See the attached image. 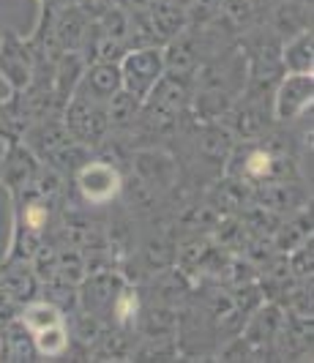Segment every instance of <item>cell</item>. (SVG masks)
I'll use <instances>...</instances> for the list:
<instances>
[{
    "instance_id": "39",
    "label": "cell",
    "mask_w": 314,
    "mask_h": 363,
    "mask_svg": "<svg viewBox=\"0 0 314 363\" xmlns=\"http://www.w3.org/2000/svg\"><path fill=\"white\" fill-rule=\"evenodd\" d=\"M60 3H66V0H60Z\"/></svg>"
},
{
    "instance_id": "6",
    "label": "cell",
    "mask_w": 314,
    "mask_h": 363,
    "mask_svg": "<svg viewBox=\"0 0 314 363\" xmlns=\"http://www.w3.org/2000/svg\"><path fill=\"white\" fill-rule=\"evenodd\" d=\"M148 17L162 38L181 36V33L186 30V25H189L186 9L175 6V3H169V0H153L148 9Z\"/></svg>"
},
{
    "instance_id": "23",
    "label": "cell",
    "mask_w": 314,
    "mask_h": 363,
    "mask_svg": "<svg viewBox=\"0 0 314 363\" xmlns=\"http://www.w3.org/2000/svg\"><path fill=\"white\" fill-rule=\"evenodd\" d=\"M126 194H129L131 208H137L142 213H148V211L156 208V189L145 178H140V175H131V181L126 183Z\"/></svg>"
},
{
    "instance_id": "1",
    "label": "cell",
    "mask_w": 314,
    "mask_h": 363,
    "mask_svg": "<svg viewBox=\"0 0 314 363\" xmlns=\"http://www.w3.org/2000/svg\"><path fill=\"white\" fill-rule=\"evenodd\" d=\"M164 74V63H162V50L159 47H140L123 57L120 63V82L123 88L131 91L134 96L145 99L150 88L162 79Z\"/></svg>"
},
{
    "instance_id": "14",
    "label": "cell",
    "mask_w": 314,
    "mask_h": 363,
    "mask_svg": "<svg viewBox=\"0 0 314 363\" xmlns=\"http://www.w3.org/2000/svg\"><path fill=\"white\" fill-rule=\"evenodd\" d=\"M153 162L156 164H150L148 153H140L137 156V175L145 178L153 189L156 186L167 189L169 183L175 181V164L169 162V159H164V156H156V153H153Z\"/></svg>"
},
{
    "instance_id": "9",
    "label": "cell",
    "mask_w": 314,
    "mask_h": 363,
    "mask_svg": "<svg viewBox=\"0 0 314 363\" xmlns=\"http://www.w3.org/2000/svg\"><path fill=\"white\" fill-rule=\"evenodd\" d=\"M115 287V279L110 273H99L93 276L91 281H85V292H82V303H85V311L91 314H101V311L112 309V301L118 292H112Z\"/></svg>"
},
{
    "instance_id": "32",
    "label": "cell",
    "mask_w": 314,
    "mask_h": 363,
    "mask_svg": "<svg viewBox=\"0 0 314 363\" xmlns=\"http://www.w3.org/2000/svg\"><path fill=\"white\" fill-rule=\"evenodd\" d=\"M262 202H265L268 208H284V205H290V191H287V186H284V183H271V186L262 191Z\"/></svg>"
},
{
    "instance_id": "38",
    "label": "cell",
    "mask_w": 314,
    "mask_h": 363,
    "mask_svg": "<svg viewBox=\"0 0 314 363\" xmlns=\"http://www.w3.org/2000/svg\"><path fill=\"white\" fill-rule=\"evenodd\" d=\"M169 3H175V6H181V9H186V6L191 3V0H169Z\"/></svg>"
},
{
    "instance_id": "19",
    "label": "cell",
    "mask_w": 314,
    "mask_h": 363,
    "mask_svg": "<svg viewBox=\"0 0 314 363\" xmlns=\"http://www.w3.org/2000/svg\"><path fill=\"white\" fill-rule=\"evenodd\" d=\"M6 355L9 361H30L33 358V345L28 342V328L19 323H9L6 330Z\"/></svg>"
},
{
    "instance_id": "5",
    "label": "cell",
    "mask_w": 314,
    "mask_h": 363,
    "mask_svg": "<svg viewBox=\"0 0 314 363\" xmlns=\"http://www.w3.org/2000/svg\"><path fill=\"white\" fill-rule=\"evenodd\" d=\"M88 14L74 6V9H66L55 22V38L57 44L63 47V52H79V47L85 44V36L91 30V22Z\"/></svg>"
},
{
    "instance_id": "20",
    "label": "cell",
    "mask_w": 314,
    "mask_h": 363,
    "mask_svg": "<svg viewBox=\"0 0 314 363\" xmlns=\"http://www.w3.org/2000/svg\"><path fill=\"white\" fill-rule=\"evenodd\" d=\"M50 162H55V167L60 172H77L82 164H88V150H85L82 143L72 140V143H66L63 147H57L55 153L50 156Z\"/></svg>"
},
{
    "instance_id": "35",
    "label": "cell",
    "mask_w": 314,
    "mask_h": 363,
    "mask_svg": "<svg viewBox=\"0 0 314 363\" xmlns=\"http://www.w3.org/2000/svg\"><path fill=\"white\" fill-rule=\"evenodd\" d=\"M112 3H115V0H82V3H79V9H82L88 17L99 19L107 9H112Z\"/></svg>"
},
{
    "instance_id": "29",
    "label": "cell",
    "mask_w": 314,
    "mask_h": 363,
    "mask_svg": "<svg viewBox=\"0 0 314 363\" xmlns=\"http://www.w3.org/2000/svg\"><path fill=\"white\" fill-rule=\"evenodd\" d=\"M271 167H274L271 153H265V150H254V153L249 156V162H246V175H252V178L262 181V178L271 172Z\"/></svg>"
},
{
    "instance_id": "21",
    "label": "cell",
    "mask_w": 314,
    "mask_h": 363,
    "mask_svg": "<svg viewBox=\"0 0 314 363\" xmlns=\"http://www.w3.org/2000/svg\"><path fill=\"white\" fill-rule=\"evenodd\" d=\"M60 323V309H57L55 303H30L25 314H22V325L28 328V330H41V328H50Z\"/></svg>"
},
{
    "instance_id": "27",
    "label": "cell",
    "mask_w": 314,
    "mask_h": 363,
    "mask_svg": "<svg viewBox=\"0 0 314 363\" xmlns=\"http://www.w3.org/2000/svg\"><path fill=\"white\" fill-rule=\"evenodd\" d=\"M74 333L82 339V342H85V345H93V342L101 336V325H99L96 314H91V311H82V314L77 317Z\"/></svg>"
},
{
    "instance_id": "36",
    "label": "cell",
    "mask_w": 314,
    "mask_h": 363,
    "mask_svg": "<svg viewBox=\"0 0 314 363\" xmlns=\"http://www.w3.org/2000/svg\"><path fill=\"white\" fill-rule=\"evenodd\" d=\"M150 3H153V0H118V6H120L123 11H129V14H142V11H148Z\"/></svg>"
},
{
    "instance_id": "17",
    "label": "cell",
    "mask_w": 314,
    "mask_h": 363,
    "mask_svg": "<svg viewBox=\"0 0 314 363\" xmlns=\"http://www.w3.org/2000/svg\"><path fill=\"white\" fill-rule=\"evenodd\" d=\"M66 347H69V333H66V328L60 325V323L36 330V350L41 355L55 358V355L66 352Z\"/></svg>"
},
{
    "instance_id": "24",
    "label": "cell",
    "mask_w": 314,
    "mask_h": 363,
    "mask_svg": "<svg viewBox=\"0 0 314 363\" xmlns=\"http://www.w3.org/2000/svg\"><path fill=\"white\" fill-rule=\"evenodd\" d=\"M82 72V57L77 52H66L60 69H57V96L60 99H69V93L74 91V82L79 79Z\"/></svg>"
},
{
    "instance_id": "26",
    "label": "cell",
    "mask_w": 314,
    "mask_h": 363,
    "mask_svg": "<svg viewBox=\"0 0 314 363\" xmlns=\"http://www.w3.org/2000/svg\"><path fill=\"white\" fill-rule=\"evenodd\" d=\"M33 276L41 281H50L57 276V252L52 246H38L36 249V262H33Z\"/></svg>"
},
{
    "instance_id": "28",
    "label": "cell",
    "mask_w": 314,
    "mask_h": 363,
    "mask_svg": "<svg viewBox=\"0 0 314 363\" xmlns=\"http://www.w3.org/2000/svg\"><path fill=\"white\" fill-rule=\"evenodd\" d=\"M200 112H203L205 118H219L224 109H227V99H224L222 91H208L200 96Z\"/></svg>"
},
{
    "instance_id": "30",
    "label": "cell",
    "mask_w": 314,
    "mask_h": 363,
    "mask_svg": "<svg viewBox=\"0 0 314 363\" xmlns=\"http://www.w3.org/2000/svg\"><path fill=\"white\" fill-rule=\"evenodd\" d=\"M112 311L118 314V320L120 323H126L131 314L137 311V295L131 290H120L115 295V301H112Z\"/></svg>"
},
{
    "instance_id": "37",
    "label": "cell",
    "mask_w": 314,
    "mask_h": 363,
    "mask_svg": "<svg viewBox=\"0 0 314 363\" xmlns=\"http://www.w3.org/2000/svg\"><path fill=\"white\" fill-rule=\"evenodd\" d=\"M107 352H112L115 358H123L126 355V342L120 336H112V339H107Z\"/></svg>"
},
{
    "instance_id": "2",
    "label": "cell",
    "mask_w": 314,
    "mask_h": 363,
    "mask_svg": "<svg viewBox=\"0 0 314 363\" xmlns=\"http://www.w3.org/2000/svg\"><path fill=\"white\" fill-rule=\"evenodd\" d=\"M66 128L82 145H99L107 134V112L91 96H74L66 109Z\"/></svg>"
},
{
    "instance_id": "7",
    "label": "cell",
    "mask_w": 314,
    "mask_h": 363,
    "mask_svg": "<svg viewBox=\"0 0 314 363\" xmlns=\"http://www.w3.org/2000/svg\"><path fill=\"white\" fill-rule=\"evenodd\" d=\"M74 137L69 134V128L66 123H57V121H44V123H38L33 131H30V137H28V143L30 147L41 153V156H52L57 147H63L66 143H72Z\"/></svg>"
},
{
    "instance_id": "18",
    "label": "cell",
    "mask_w": 314,
    "mask_h": 363,
    "mask_svg": "<svg viewBox=\"0 0 314 363\" xmlns=\"http://www.w3.org/2000/svg\"><path fill=\"white\" fill-rule=\"evenodd\" d=\"M219 14L232 30H243L254 19V6H252V0H222L219 3Z\"/></svg>"
},
{
    "instance_id": "3",
    "label": "cell",
    "mask_w": 314,
    "mask_h": 363,
    "mask_svg": "<svg viewBox=\"0 0 314 363\" xmlns=\"http://www.w3.org/2000/svg\"><path fill=\"white\" fill-rule=\"evenodd\" d=\"M77 183H79V191L82 197L93 205H104L110 202L112 197L120 194L123 189V181L118 175V169L112 164L104 162H88L77 169Z\"/></svg>"
},
{
    "instance_id": "13",
    "label": "cell",
    "mask_w": 314,
    "mask_h": 363,
    "mask_svg": "<svg viewBox=\"0 0 314 363\" xmlns=\"http://www.w3.org/2000/svg\"><path fill=\"white\" fill-rule=\"evenodd\" d=\"M162 63H164V72H169L172 77H178V74H191L194 63H197L191 38L184 36V38H178V41H169L167 52H162Z\"/></svg>"
},
{
    "instance_id": "31",
    "label": "cell",
    "mask_w": 314,
    "mask_h": 363,
    "mask_svg": "<svg viewBox=\"0 0 314 363\" xmlns=\"http://www.w3.org/2000/svg\"><path fill=\"white\" fill-rule=\"evenodd\" d=\"M235 126L243 137H257L259 131H262V118H259V112L254 109H243L238 115V121H235Z\"/></svg>"
},
{
    "instance_id": "34",
    "label": "cell",
    "mask_w": 314,
    "mask_h": 363,
    "mask_svg": "<svg viewBox=\"0 0 314 363\" xmlns=\"http://www.w3.org/2000/svg\"><path fill=\"white\" fill-rule=\"evenodd\" d=\"M290 271H296L298 276H312V249L309 246H301V252L290 262Z\"/></svg>"
},
{
    "instance_id": "33",
    "label": "cell",
    "mask_w": 314,
    "mask_h": 363,
    "mask_svg": "<svg viewBox=\"0 0 314 363\" xmlns=\"http://www.w3.org/2000/svg\"><path fill=\"white\" fill-rule=\"evenodd\" d=\"M47 205H41V202H33V205H28L25 208V227L30 230V233H38L44 224H47Z\"/></svg>"
},
{
    "instance_id": "16",
    "label": "cell",
    "mask_w": 314,
    "mask_h": 363,
    "mask_svg": "<svg viewBox=\"0 0 314 363\" xmlns=\"http://www.w3.org/2000/svg\"><path fill=\"white\" fill-rule=\"evenodd\" d=\"M129 28H131V14L123 11L120 6L115 9H107L101 17H99V30L104 33L107 38L118 41V44H126L129 41Z\"/></svg>"
},
{
    "instance_id": "22",
    "label": "cell",
    "mask_w": 314,
    "mask_h": 363,
    "mask_svg": "<svg viewBox=\"0 0 314 363\" xmlns=\"http://www.w3.org/2000/svg\"><path fill=\"white\" fill-rule=\"evenodd\" d=\"M57 276L66 279L69 284H79L85 279V257H82V252H77L74 246L57 252Z\"/></svg>"
},
{
    "instance_id": "11",
    "label": "cell",
    "mask_w": 314,
    "mask_h": 363,
    "mask_svg": "<svg viewBox=\"0 0 314 363\" xmlns=\"http://www.w3.org/2000/svg\"><path fill=\"white\" fill-rule=\"evenodd\" d=\"M0 290L14 303H25L36 295V276L28 268H9V271L0 273Z\"/></svg>"
},
{
    "instance_id": "4",
    "label": "cell",
    "mask_w": 314,
    "mask_h": 363,
    "mask_svg": "<svg viewBox=\"0 0 314 363\" xmlns=\"http://www.w3.org/2000/svg\"><path fill=\"white\" fill-rule=\"evenodd\" d=\"M312 74H290L276 93V115L281 121H290L296 118L298 112L312 104Z\"/></svg>"
},
{
    "instance_id": "12",
    "label": "cell",
    "mask_w": 314,
    "mask_h": 363,
    "mask_svg": "<svg viewBox=\"0 0 314 363\" xmlns=\"http://www.w3.org/2000/svg\"><path fill=\"white\" fill-rule=\"evenodd\" d=\"M107 101H110V107L104 109V112H107V123L110 126L126 128L129 123H134L137 109H140V96H134L126 88H118Z\"/></svg>"
},
{
    "instance_id": "15",
    "label": "cell",
    "mask_w": 314,
    "mask_h": 363,
    "mask_svg": "<svg viewBox=\"0 0 314 363\" xmlns=\"http://www.w3.org/2000/svg\"><path fill=\"white\" fill-rule=\"evenodd\" d=\"M306 9L298 6V3H279L276 14H274V25L281 36H296L301 30H309L306 28Z\"/></svg>"
},
{
    "instance_id": "8",
    "label": "cell",
    "mask_w": 314,
    "mask_h": 363,
    "mask_svg": "<svg viewBox=\"0 0 314 363\" xmlns=\"http://www.w3.org/2000/svg\"><path fill=\"white\" fill-rule=\"evenodd\" d=\"M118 88H123L118 63H96L88 72V96L96 101H107Z\"/></svg>"
},
{
    "instance_id": "10",
    "label": "cell",
    "mask_w": 314,
    "mask_h": 363,
    "mask_svg": "<svg viewBox=\"0 0 314 363\" xmlns=\"http://www.w3.org/2000/svg\"><path fill=\"white\" fill-rule=\"evenodd\" d=\"M312 33L301 30L296 36H290V44L284 47V55H281L284 69H290L293 74H312Z\"/></svg>"
},
{
    "instance_id": "25",
    "label": "cell",
    "mask_w": 314,
    "mask_h": 363,
    "mask_svg": "<svg viewBox=\"0 0 314 363\" xmlns=\"http://www.w3.org/2000/svg\"><path fill=\"white\" fill-rule=\"evenodd\" d=\"M200 150H203L208 159L213 162H222L224 156L230 153V134L222 128H208L200 140Z\"/></svg>"
}]
</instances>
